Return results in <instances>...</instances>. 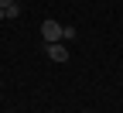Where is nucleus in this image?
<instances>
[{
  "instance_id": "obj_4",
  "label": "nucleus",
  "mask_w": 123,
  "mask_h": 113,
  "mask_svg": "<svg viewBox=\"0 0 123 113\" xmlns=\"http://www.w3.org/2000/svg\"><path fill=\"white\" fill-rule=\"evenodd\" d=\"M75 34H79V31H75V27H62V41H72Z\"/></svg>"
},
{
  "instance_id": "obj_7",
  "label": "nucleus",
  "mask_w": 123,
  "mask_h": 113,
  "mask_svg": "<svg viewBox=\"0 0 123 113\" xmlns=\"http://www.w3.org/2000/svg\"><path fill=\"white\" fill-rule=\"evenodd\" d=\"M82 113H89V110H82Z\"/></svg>"
},
{
  "instance_id": "obj_2",
  "label": "nucleus",
  "mask_w": 123,
  "mask_h": 113,
  "mask_svg": "<svg viewBox=\"0 0 123 113\" xmlns=\"http://www.w3.org/2000/svg\"><path fill=\"white\" fill-rule=\"evenodd\" d=\"M44 52H48V58H51V62H62V65L68 62V52H65V45H62V41H51V45H44Z\"/></svg>"
},
{
  "instance_id": "obj_6",
  "label": "nucleus",
  "mask_w": 123,
  "mask_h": 113,
  "mask_svg": "<svg viewBox=\"0 0 123 113\" xmlns=\"http://www.w3.org/2000/svg\"><path fill=\"white\" fill-rule=\"evenodd\" d=\"M4 21H7V14H4V7H0V24H4Z\"/></svg>"
},
{
  "instance_id": "obj_5",
  "label": "nucleus",
  "mask_w": 123,
  "mask_h": 113,
  "mask_svg": "<svg viewBox=\"0 0 123 113\" xmlns=\"http://www.w3.org/2000/svg\"><path fill=\"white\" fill-rule=\"evenodd\" d=\"M10 4H17V0H0V7H4V10H7V7H10Z\"/></svg>"
},
{
  "instance_id": "obj_3",
  "label": "nucleus",
  "mask_w": 123,
  "mask_h": 113,
  "mask_svg": "<svg viewBox=\"0 0 123 113\" xmlns=\"http://www.w3.org/2000/svg\"><path fill=\"white\" fill-rule=\"evenodd\" d=\"M4 14H7V17H10V21H14V17H21V4H10V7H7Z\"/></svg>"
},
{
  "instance_id": "obj_1",
  "label": "nucleus",
  "mask_w": 123,
  "mask_h": 113,
  "mask_svg": "<svg viewBox=\"0 0 123 113\" xmlns=\"http://www.w3.org/2000/svg\"><path fill=\"white\" fill-rule=\"evenodd\" d=\"M41 38H44V45H51V41H62V24L58 21H41Z\"/></svg>"
}]
</instances>
